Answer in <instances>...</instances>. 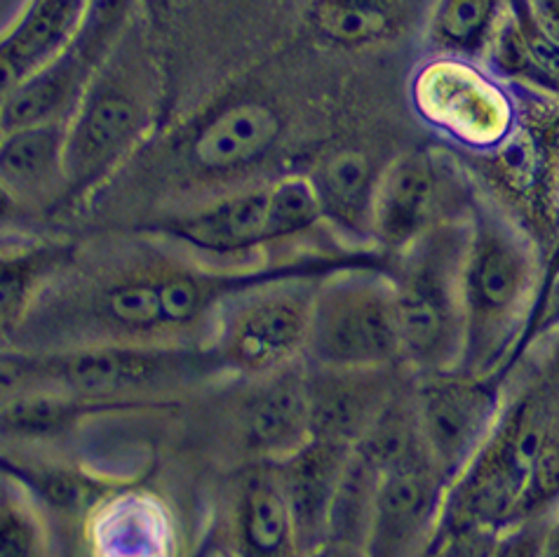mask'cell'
<instances>
[{
  "mask_svg": "<svg viewBox=\"0 0 559 557\" xmlns=\"http://www.w3.org/2000/svg\"><path fill=\"white\" fill-rule=\"evenodd\" d=\"M435 0H313L306 24L336 50H367L397 40L428 22Z\"/></svg>",
  "mask_w": 559,
  "mask_h": 557,
  "instance_id": "7402d4cb",
  "label": "cell"
},
{
  "mask_svg": "<svg viewBox=\"0 0 559 557\" xmlns=\"http://www.w3.org/2000/svg\"><path fill=\"white\" fill-rule=\"evenodd\" d=\"M416 400L430 459L452 487L499 422V398L487 379L438 371L418 375Z\"/></svg>",
  "mask_w": 559,
  "mask_h": 557,
  "instance_id": "9a60e30c",
  "label": "cell"
},
{
  "mask_svg": "<svg viewBox=\"0 0 559 557\" xmlns=\"http://www.w3.org/2000/svg\"><path fill=\"white\" fill-rule=\"evenodd\" d=\"M438 557H493V534L483 528L449 532Z\"/></svg>",
  "mask_w": 559,
  "mask_h": 557,
  "instance_id": "1f68e13d",
  "label": "cell"
},
{
  "mask_svg": "<svg viewBox=\"0 0 559 557\" xmlns=\"http://www.w3.org/2000/svg\"><path fill=\"white\" fill-rule=\"evenodd\" d=\"M471 220L444 222L391 259L405 363L418 375L456 371L465 346L463 271Z\"/></svg>",
  "mask_w": 559,
  "mask_h": 557,
  "instance_id": "52a82bcc",
  "label": "cell"
},
{
  "mask_svg": "<svg viewBox=\"0 0 559 557\" xmlns=\"http://www.w3.org/2000/svg\"><path fill=\"white\" fill-rule=\"evenodd\" d=\"M559 489V416L540 395L522 398L496 422L483 450L447 491L452 530L508 522Z\"/></svg>",
  "mask_w": 559,
  "mask_h": 557,
  "instance_id": "5b68a950",
  "label": "cell"
},
{
  "mask_svg": "<svg viewBox=\"0 0 559 557\" xmlns=\"http://www.w3.org/2000/svg\"><path fill=\"white\" fill-rule=\"evenodd\" d=\"M353 450L355 447L344 442L313 438L304 450L280 463L304 557L328 544L332 503Z\"/></svg>",
  "mask_w": 559,
  "mask_h": 557,
  "instance_id": "603a6c76",
  "label": "cell"
},
{
  "mask_svg": "<svg viewBox=\"0 0 559 557\" xmlns=\"http://www.w3.org/2000/svg\"><path fill=\"white\" fill-rule=\"evenodd\" d=\"M97 412H120L59 393H14L3 400V430L12 438H55Z\"/></svg>",
  "mask_w": 559,
  "mask_h": 557,
  "instance_id": "f1b7e54d",
  "label": "cell"
},
{
  "mask_svg": "<svg viewBox=\"0 0 559 557\" xmlns=\"http://www.w3.org/2000/svg\"><path fill=\"white\" fill-rule=\"evenodd\" d=\"M144 240L75 259L5 334V351L48 353L87 346H210L216 316L238 292L285 275H330L383 264L374 250H330L228 269L181 247Z\"/></svg>",
  "mask_w": 559,
  "mask_h": 557,
  "instance_id": "6da1fadb",
  "label": "cell"
},
{
  "mask_svg": "<svg viewBox=\"0 0 559 557\" xmlns=\"http://www.w3.org/2000/svg\"><path fill=\"white\" fill-rule=\"evenodd\" d=\"M520 90L515 126L491 156L503 193L496 200H510L508 212L524 228L548 234L559 224V97Z\"/></svg>",
  "mask_w": 559,
  "mask_h": 557,
  "instance_id": "7c38bea8",
  "label": "cell"
},
{
  "mask_svg": "<svg viewBox=\"0 0 559 557\" xmlns=\"http://www.w3.org/2000/svg\"><path fill=\"white\" fill-rule=\"evenodd\" d=\"M388 264H362L324 275L313 301L306 363L381 367L405 363L395 292Z\"/></svg>",
  "mask_w": 559,
  "mask_h": 557,
  "instance_id": "ba28073f",
  "label": "cell"
},
{
  "mask_svg": "<svg viewBox=\"0 0 559 557\" xmlns=\"http://www.w3.org/2000/svg\"><path fill=\"white\" fill-rule=\"evenodd\" d=\"M287 120L263 92H233L200 111L167 146L169 173L183 189L238 186L283 146ZM245 189V186H238Z\"/></svg>",
  "mask_w": 559,
  "mask_h": 557,
  "instance_id": "9c48e42d",
  "label": "cell"
},
{
  "mask_svg": "<svg viewBox=\"0 0 559 557\" xmlns=\"http://www.w3.org/2000/svg\"><path fill=\"white\" fill-rule=\"evenodd\" d=\"M200 557H230V555H226L222 548L214 546V550H210V553H205V555H200Z\"/></svg>",
  "mask_w": 559,
  "mask_h": 557,
  "instance_id": "e575fe53",
  "label": "cell"
},
{
  "mask_svg": "<svg viewBox=\"0 0 559 557\" xmlns=\"http://www.w3.org/2000/svg\"><path fill=\"white\" fill-rule=\"evenodd\" d=\"M320 226L328 224L313 183L306 173H294L167 212L139 226L136 234L173 242L216 266L245 269L266 264H252V259L285 250Z\"/></svg>",
  "mask_w": 559,
  "mask_h": 557,
  "instance_id": "3957f363",
  "label": "cell"
},
{
  "mask_svg": "<svg viewBox=\"0 0 559 557\" xmlns=\"http://www.w3.org/2000/svg\"><path fill=\"white\" fill-rule=\"evenodd\" d=\"M78 254L75 242H31L3 254V334H10L43 289Z\"/></svg>",
  "mask_w": 559,
  "mask_h": 557,
  "instance_id": "4316f807",
  "label": "cell"
},
{
  "mask_svg": "<svg viewBox=\"0 0 559 557\" xmlns=\"http://www.w3.org/2000/svg\"><path fill=\"white\" fill-rule=\"evenodd\" d=\"M134 0H90L71 40L24 83L3 92V132L36 122H69L75 106L132 26Z\"/></svg>",
  "mask_w": 559,
  "mask_h": 557,
  "instance_id": "8fae6325",
  "label": "cell"
},
{
  "mask_svg": "<svg viewBox=\"0 0 559 557\" xmlns=\"http://www.w3.org/2000/svg\"><path fill=\"white\" fill-rule=\"evenodd\" d=\"M24 479H28L40 497L59 510H81L104 491L102 485L69 469H28Z\"/></svg>",
  "mask_w": 559,
  "mask_h": 557,
  "instance_id": "f546056e",
  "label": "cell"
},
{
  "mask_svg": "<svg viewBox=\"0 0 559 557\" xmlns=\"http://www.w3.org/2000/svg\"><path fill=\"white\" fill-rule=\"evenodd\" d=\"M324 275H285L247 287L216 316L210 346L233 379H259L304 360Z\"/></svg>",
  "mask_w": 559,
  "mask_h": 557,
  "instance_id": "30bf717a",
  "label": "cell"
},
{
  "mask_svg": "<svg viewBox=\"0 0 559 557\" xmlns=\"http://www.w3.org/2000/svg\"><path fill=\"white\" fill-rule=\"evenodd\" d=\"M510 0H435L426 22L430 50L444 59H487Z\"/></svg>",
  "mask_w": 559,
  "mask_h": 557,
  "instance_id": "d4e9b609",
  "label": "cell"
},
{
  "mask_svg": "<svg viewBox=\"0 0 559 557\" xmlns=\"http://www.w3.org/2000/svg\"><path fill=\"white\" fill-rule=\"evenodd\" d=\"M473 191L452 165L428 149L400 153L385 163L374 200V250L388 259L405 252L430 228L471 212Z\"/></svg>",
  "mask_w": 559,
  "mask_h": 557,
  "instance_id": "4fadbf2b",
  "label": "cell"
},
{
  "mask_svg": "<svg viewBox=\"0 0 559 557\" xmlns=\"http://www.w3.org/2000/svg\"><path fill=\"white\" fill-rule=\"evenodd\" d=\"M0 183L12 205L61 212L67 193V122H36L3 132Z\"/></svg>",
  "mask_w": 559,
  "mask_h": 557,
  "instance_id": "44dd1931",
  "label": "cell"
},
{
  "mask_svg": "<svg viewBox=\"0 0 559 557\" xmlns=\"http://www.w3.org/2000/svg\"><path fill=\"white\" fill-rule=\"evenodd\" d=\"M222 541L230 557H304L280 463H252L233 475Z\"/></svg>",
  "mask_w": 559,
  "mask_h": 557,
  "instance_id": "ac0fdd59",
  "label": "cell"
},
{
  "mask_svg": "<svg viewBox=\"0 0 559 557\" xmlns=\"http://www.w3.org/2000/svg\"><path fill=\"white\" fill-rule=\"evenodd\" d=\"M383 473L360 450H353L330 513L328 541L367 550Z\"/></svg>",
  "mask_w": 559,
  "mask_h": 557,
  "instance_id": "83f0119b",
  "label": "cell"
},
{
  "mask_svg": "<svg viewBox=\"0 0 559 557\" xmlns=\"http://www.w3.org/2000/svg\"><path fill=\"white\" fill-rule=\"evenodd\" d=\"M416 379L418 375L402 386L397 395L391 400V405L379 416V422L371 426L362 442L355 447L381 473L432 463L424 438L421 414H418Z\"/></svg>",
  "mask_w": 559,
  "mask_h": 557,
  "instance_id": "484cf974",
  "label": "cell"
},
{
  "mask_svg": "<svg viewBox=\"0 0 559 557\" xmlns=\"http://www.w3.org/2000/svg\"><path fill=\"white\" fill-rule=\"evenodd\" d=\"M90 0H34L0 43L3 92L40 71L81 26Z\"/></svg>",
  "mask_w": 559,
  "mask_h": 557,
  "instance_id": "cb8c5ba5",
  "label": "cell"
},
{
  "mask_svg": "<svg viewBox=\"0 0 559 557\" xmlns=\"http://www.w3.org/2000/svg\"><path fill=\"white\" fill-rule=\"evenodd\" d=\"M233 379L212 346H87L3 353V393H59L120 412L165 405Z\"/></svg>",
  "mask_w": 559,
  "mask_h": 557,
  "instance_id": "7a4b0ae2",
  "label": "cell"
},
{
  "mask_svg": "<svg viewBox=\"0 0 559 557\" xmlns=\"http://www.w3.org/2000/svg\"><path fill=\"white\" fill-rule=\"evenodd\" d=\"M226 419V442L236 469L285 463L313 440L306 383V358L259 379H238Z\"/></svg>",
  "mask_w": 559,
  "mask_h": 557,
  "instance_id": "5bb4252c",
  "label": "cell"
},
{
  "mask_svg": "<svg viewBox=\"0 0 559 557\" xmlns=\"http://www.w3.org/2000/svg\"><path fill=\"white\" fill-rule=\"evenodd\" d=\"M385 163L362 149H338L308 169L322 220L350 250L374 247V200Z\"/></svg>",
  "mask_w": 559,
  "mask_h": 557,
  "instance_id": "ffe728a7",
  "label": "cell"
},
{
  "mask_svg": "<svg viewBox=\"0 0 559 557\" xmlns=\"http://www.w3.org/2000/svg\"><path fill=\"white\" fill-rule=\"evenodd\" d=\"M447 491L435 463L383 473L367 557H424L444 520Z\"/></svg>",
  "mask_w": 559,
  "mask_h": 557,
  "instance_id": "d6986e66",
  "label": "cell"
},
{
  "mask_svg": "<svg viewBox=\"0 0 559 557\" xmlns=\"http://www.w3.org/2000/svg\"><path fill=\"white\" fill-rule=\"evenodd\" d=\"M463 271L465 346L456 371L485 379L503 360L532 311L538 261L532 234L499 200L473 191Z\"/></svg>",
  "mask_w": 559,
  "mask_h": 557,
  "instance_id": "277c9868",
  "label": "cell"
},
{
  "mask_svg": "<svg viewBox=\"0 0 559 557\" xmlns=\"http://www.w3.org/2000/svg\"><path fill=\"white\" fill-rule=\"evenodd\" d=\"M540 28L559 43V0H530Z\"/></svg>",
  "mask_w": 559,
  "mask_h": 557,
  "instance_id": "d6a6232c",
  "label": "cell"
},
{
  "mask_svg": "<svg viewBox=\"0 0 559 557\" xmlns=\"http://www.w3.org/2000/svg\"><path fill=\"white\" fill-rule=\"evenodd\" d=\"M306 557H367V550L348 546V544H332V541H328V544H322Z\"/></svg>",
  "mask_w": 559,
  "mask_h": 557,
  "instance_id": "836d02e7",
  "label": "cell"
},
{
  "mask_svg": "<svg viewBox=\"0 0 559 557\" xmlns=\"http://www.w3.org/2000/svg\"><path fill=\"white\" fill-rule=\"evenodd\" d=\"M0 557H34L40 544V530L31 510L20 501L3 497L0 508Z\"/></svg>",
  "mask_w": 559,
  "mask_h": 557,
  "instance_id": "4dcf8cb0",
  "label": "cell"
},
{
  "mask_svg": "<svg viewBox=\"0 0 559 557\" xmlns=\"http://www.w3.org/2000/svg\"><path fill=\"white\" fill-rule=\"evenodd\" d=\"M155 69L136 20L67 122V193L61 210L85 203L142 146L153 120Z\"/></svg>",
  "mask_w": 559,
  "mask_h": 557,
  "instance_id": "8992f818",
  "label": "cell"
},
{
  "mask_svg": "<svg viewBox=\"0 0 559 557\" xmlns=\"http://www.w3.org/2000/svg\"><path fill=\"white\" fill-rule=\"evenodd\" d=\"M418 371L407 363L381 367H320L306 363L313 438L357 447Z\"/></svg>",
  "mask_w": 559,
  "mask_h": 557,
  "instance_id": "e0dca14e",
  "label": "cell"
},
{
  "mask_svg": "<svg viewBox=\"0 0 559 557\" xmlns=\"http://www.w3.org/2000/svg\"><path fill=\"white\" fill-rule=\"evenodd\" d=\"M418 99L435 126L479 149L499 146L518 118L506 90L461 59L432 61L418 83Z\"/></svg>",
  "mask_w": 559,
  "mask_h": 557,
  "instance_id": "2e32d148",
  "label": "cell"
}]
</instances>
